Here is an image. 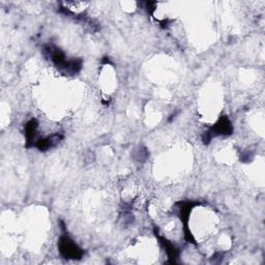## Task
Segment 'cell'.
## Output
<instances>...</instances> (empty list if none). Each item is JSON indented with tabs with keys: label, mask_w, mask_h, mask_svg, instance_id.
<instances>
[{
	"label": "cell",
	"mask_w": 265,
	"mask_h": 265,
	"mask_svg": "<svg viewBox=\"0 0 265 265\" xmlns=\"http://www.w3.org/2000/svg\"><path fill=\"white\" fill-rule=\"evenodd\" d=\"M59 251L64 258L80 259L83 256V251L68 236H62L59 241Z\"/></svg>",
	"instance_id": "cell-1"
},
{
	"label": "cell",
	"mask_w": 265,
	"mask_h": 265,
	"mask_svg": "<svg viewBox=\"0 0 265 265\" xmlns=\"http://www.w3.org/2000/svg\"><path fill=\"white\" fill-rule=\"evenodd\" d=\"M232 124L226 116H223L211 129V132L216 135H229L232 131Z\"/></svg>",
	"instance_id": "cell-2"
}]
</instances>
